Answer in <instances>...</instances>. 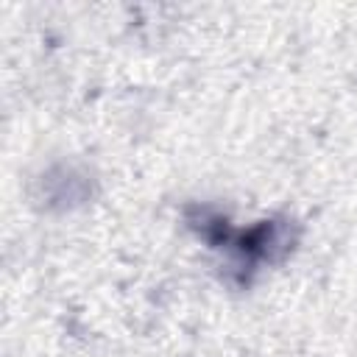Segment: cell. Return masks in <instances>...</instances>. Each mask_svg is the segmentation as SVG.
<instances>
[{"mask_svg":"<svg viewBox=\"0 0 357 357\" xmlns=\"http://www.w3.org/2000/svg\"><path fill=\"white\" fill-rule=\"evenodd\" d=\"M298 240V226L290 218H268L248 229H234L226 248H231L243 268L259 265V262H282Z\"/></svg>","mask_w":357,"mask_h":357,"instance_id":"1","label":"cell"}]
</instances>
